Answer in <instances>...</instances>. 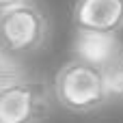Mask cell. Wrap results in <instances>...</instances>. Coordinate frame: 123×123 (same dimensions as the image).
I'll use <instances>...</instances> for the list:
<instances>
[{
  "label": "cell",
  "mask_w": 123,
  "mask_h": 123,
  "mask_svg": "<svg viewBox=\"0 0 123 123\" xmlns=\"http://www.w3.org/2000/svg\"><path fill=\"white\" fill-rule=\"evenodd\" d=\"M56 102L71 112H93L112 99L106 69L89 65L80 58L67 61L54 78Z\"/></svg>",
  "instance_id": "cell-1"
},
{
  "label": "cell",
  "mask_w": 123,
  "mask_h": 123,
  "mask_svg": "<svg viewBox=\"0 0 123 123\" xmlns=\"http://www.w3.org/2000/svg\"><path fill=\"white\" fill-rule=\"evenodd\" d=\"M48 32V17L32 0L0 13V43L17 56L37 52L45 43Z\"/></svg>",
  "instance_id": "cell-2"
},
{
  "label": "cell",
  "mask_w": 123,
  "mask_h": 123,
  "mask_svg": "<svg viewBox=\"0 0 123 123\" xmlns=\"http://www.w3.org/2000/svg\"><path fill=\"white\" fill-rule=\"evenodd\" d=\"M50 112V95L41 80L22 78L0 89V123H41Z\"/></svg>",
  "instance_id": "cell-3"
},
{
  "label": "cell",
  "mask_w": 123,
  "mask_h": 123,
  "mask_svg": "<svg viewBox=\"0 0 123 123\" xmlns=\"http://www.w3.org/2000/svg\"><path fill=\"white\" fill-rule=\"evenodd\" d=\"M74 26L78 32L119 37L123 30V0H76Z\"/></svg>",
  "instance_id": "cell-4"
},
{
  "label": "cell",
  "mask_w": 123,
  "mask_h": 123,
  "mask_svg": "<svg viewBox=\"0 0 123 123\" xmlns=\"http://www.w3.org/2000/svg\"><path fill=\"white\" fill-rule=\"evenodd\" d=\"M123 52L119 37L99 35V32H76L74 39V58H80L99 69H108L117 56Z\"/></svg>",
  "instance_id": "cell-5"
},
{
  "label": "cell",
  "mask_w": 123,
  "mask_h": 123,
  "mask_svg": "<svg viewBox=\"0 0 123 123\" xmlns=\"http://www.w3.org/2000/svg\"><path fill=\"white\" fill-rule=\"evenodd\" d=\"M26 69H24V63L19 61L17 54H13L11 50H6L2 43H0V89L26 78Z\"/></svg>",
  "instance_id": "cell-6"
},
{
  "label": "cell",
  "mask_w": 123,
  "mask_h": 123,
  "mask_svg": "<svg viewBox=\"0 0 123 123\" xmlns=\"http://www.w3.org/2000/svg\"><path fill=\"white\" fill-rule=\"evenodd\" d=\"M106 78H108L110 95L123 99V52L117 56V61L106 69Z\"/></svg>",
  "instance_id": "cell-7"
},
{
  "label": "cell",
  "mask_w": 123,
  "mask_h": 123,
  "mask_svg": "<svg viewBox=\"0 0 123 123\" xmlns=\"http://www.w3.org/2000/svg\"><path fill=\"white\" fill-rule=\"evenodd\" d=\"M22 2H26V0H0V13L6 11V9H13V6H17Z\"/></svg>",
  "instance_id": "cell-8"
}]
</instances>
